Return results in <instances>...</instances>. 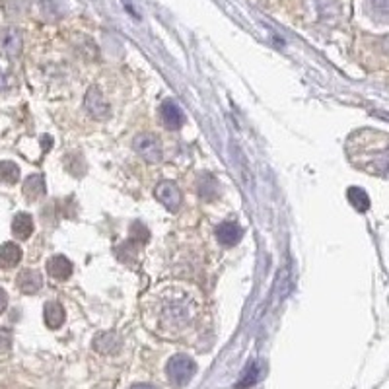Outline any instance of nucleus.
<instances>
[{
  "label": "nucleus",
  "mask_w": 389,
  "mask_h": 389,
  "mask_svg": "<svg viewBox=\"0 0 389 389\" xmlns=\"http://www.w3.org/2000/svg\"><path fill=\"white\" fill-rule=\"evenodd\" d=\"M144 321L160 339L189 341L199 333V296L193 290H181V286L156 288L144 298Z\"/></svg>",
  "instance_id": "nucleus-1"
},
{
  "label": "nucleus",
  "mask_w": 389,
  "mask_h": 389,
  "mask_svg": "<svg viewBox=\"0 0 389 389\" xmlns=\"http://www.w3.org/2000/svg\"><path fill=\"white\" fill-rule=\"evenodd\" d=\"M347 152L356 168L368 173H389V143L378 131H374V148H372L370 131L364 129L354 133L347 143Z\"/></svg>",
  "instance_id": "nucleus-2"
},
{
  "label": "nucleus",
  "mask_w": 389,
  "mask_h": 389,
  "mask_svg": "<svg viewBox=\"0 0 389 389\" xmlns=\"http://www.w3.org/2000/svg\"><path fill=\"white\" fill-rule=\"evenodd\" d=\"M195 372H197V364L191 360L189 356H185V354H175L173 358H170L168 366H166L168 380H170V383H173L175 388L187 386V383L193 380Z\"/></svg>",
  "instance_id": "nucleus-3"
},
{
  "label": "nucleus",
  "mask_w": 389,
  "mask_h": 389,
  "mask_svg": "<svg viewBox=\"0 0 389 389\" xmlns=\"http://www.w3.org/2000/svg\"><path fill=\"white\" fill-rule=\"evenodd\" d=\"M134 150L148 164H156L161 160V144L154 134H138L134 138Z\"/></svg>",
  "instance_id": "nucleus-4"
},
{
  "label": "nucleus",
  "mask_w": 389,
  "mask_h": 389,
  "mask_svg": "<svg viewBox=\"0 0 389 389\" xmlns=\"http://www.w3.org/2000/svg\"><path fill=\"white\" fill-rule=\"evenodd\" d=\"M156 199L160 200L161 205L170 212H177L181 207V191L173 181H161L154 191Z\"/></svg>",
  "instance_id": "nucleus-5"
},
{
  "label": "nucleus",
  "mask_w": 389,
  "mask_h": 389,
  "mask_svg": "<svg viewBox=\"0 0 389 389\" xmlns=\"http://www.w3.org/2000/svg\"><path fill=\"white\" fill-rule=\"evenodd\" d=\"M86 111L92 115L94 119H104L109 115V105L105 102V97L97 88H90L86 94Z\"/></svg>",
  "instance_id": "nucleus-6"
},
{
  "label": "nucleus",
  "mask_w": 389,
  "mask_h": 389,
  "mask_svg": "<svg viewBox=\"0 0 389 389\" xmlns=\"http://www.w3.org/2000/svg\"><path fill=\"white\" fill-rule=\"evenodd\" d=\"M241 237H244V228L239 224H236V222H222L219 228H216V239H219L222 246H236Z\"/></svg>",
  "instance_id": "nucleus-7"
},
{
  "label": "nucleus",
  "mask_w": 389,
  "mask_h": 389,
  "mask_svg": "<svg viewBox=\"0 0 389 389\" xmlns=\"http://www.w3.org/2000/svg\"><path fill=\"white\" fill-rule=\"evenodd\" d=\"M43 286V276L39 271L33 269H26L18 275V288L24 294H35Z\"/></svg>",
  "instance_id": "nucleus-8"
},
{
  "label": "nucleus",
  "mask_w": 389,
  "mask_h": 389,
  "mask_svg": "<svg viewBox=\"0 0 389 389\" xmlns=\"http://www.w3.org/2000/svg\"><path fill=\"white\" fill-rule=\"evenodd\" d=\"M160 117L164 127L170 129V131H177L181 125H183V113H181V109L173 102H164L161 104Z\"/></svg>",
  "instance_id": "nucleus-9"
},
{
  "label": "nucleus",
  "mask_w": 389,
  "mask_h": 389,
  "mask_svg": "<svg viewBox=\"0 0 389 389\" xmlns=\"http://www.w3.org/2000/svg\"><path fill=\"white\" fill-rule=\"evenodd\" d=\"M72 271H74L72 263L65 255H55L47 261V273L55 280H67L68 276L72 275Z\"/></svg>",
  "instance_id": "nucleus-10"
},
{
  "label": "nucleus",
  "mask_w": 389,
  "mask_h": 389,
  "mask_svg": "<svg viewBox=\"0 0 389 389\" xmlns=\"http://www.w3.org/2000/svg\"><path fill=\"white\" fill-rule=\"evenodd\" d=\"M65 317H67L65 308L58 302H47L43 308V319H45V325L49 329H58L65 323Z\"/></svg>",
  "instance_id": "nucleus-11"
},
{
  "label": "nucleus",
  "mask_w": 389,
  "mask_h": 389,
  "mask_svg": "<svg viewBox=\"0 0 389 389\" xmlns=\"http://www.w3.org/2000/svg\"><path fill=\"white\" fill-rule=\"evenodd\" d=\"M2 49L8 57H18L22 53V33L16 28H8L2 33Z\"/></svg>",
  "instance_id": "nucleus-12"
},
{
  "label": "nucleus",
  "mask_w": 389,
  "mask_h": 389,
  "mask_svg": "<svg viewBox=\"0 0 389 389\" xmlns=\"http://www.w3.org/2000/svg\"><path fill=\"white\" fill-rule=\"evenodd\" d=\"M22 261V249L16 244H2L0 246V269H14Z\"/></svg>",
  "instance_id": "nucleus-13"
},
{
  "label": "nucleus",
  "mask_w": 389,
  "mask_h": 389,
  "mask_svg": "<svg viewBox=\"0 0 389 389\" xmlns=\"http://www.w3.org/2000/svg\"><path fill=\"white\" fill-rule=\"evenodd\" d=\"M12 234L18 237V239H28L33 234V219L26 214V212H19L12 220Z\"/></svg>",
  "instance_id": "nucleus-14"
},
{
  "label": "nucleus",
  "mask_w": 389,
  "mask_h": 389,
  "mask_svg": "<svg viewBox=\"0 0 389 389\" xmlns=\"http://www.w3.org/2000/svg\"><path fill=\"white\" fill-rule=\"evenodd\" d=\"M24 195L28 197V200H38L39 197L45 195V177L43 175H29L28 180L24 181Z\"/></svg>",
  "instance_id": "nucleus-15"
},
{
  "label": "nucleus",
  "mask_w": 389,
  "mask_h": 389,
  "mask_svg": "<svg viewBox=\"0 0 389 389\" xmlns=\"http://www.w3.org/2000/svg\"><path fill=\"white\" fill-rule=\"evenodd\" d=\"M347 197H349V203H351L354 209L358 210V212H366V210L370 209V197H368V193L360 187H351V189L347 191Z\"/></svg>",
  "instance_id": "nucleus-16"
},
{
  "label": "nucleus",
  "mask_w": 389,
  "mask_h": 389,
  "mask_svg": "<svg viewBox=\"0 0 389 389\" xmlns=\"http://www.w3.org/2000/svg\"><path fill=\"white\" fill-rule=\"evenodd\" d=\"M19 180V168L14 161H0V181L14 185Z\"/></svg>",
  "instance_id": "nucleus-17"
},
{
  "label": "nucleus",
  "mask_w": 389,
  "mask_h": 389,
  "mask_svg": "<svg viewBox=\"0 0 389 389\" xmlns=\"http://www.w3.org/2000/svg\"><path fill=\"white\" fill-rule=\"evenodd\" d=\"M372 14L381 22L389 19V0H370Z\"/></svg>",
  "instance_id": "nucleus-18"
},
{
  "label": "nucleus",
  "mask_w": 389,
  "mask_h": 389,
  "mask_svg": "<svg viewBox=\"0 0 389 389\" xmlns=\"http://www.w3.org/2000/svg\"><path fill=\"white\" fill-rule=\"evenodd\" d=\"M131 237L134 239V244H146L150 234H148V230L144 228L141 222H136V224H133V228H131Z\"/></svg>",
  "instance_id": "nucleus-19"
},
{
  "label": "nucleus",
  "mask_w": 389,
  "mask_h": 389,
  "mask_svg": "<svg viewBox=\"0 0 389 389\" xmlns=\"http://www.w3.org/2000/svg\"><path fill=\"white\" fill-rule=\"evenodd\" d=\"M12 347V333L6 327H0V354H6Z\"/></svg>",
  "instance_id": "nucleus-20"
},
{
  "label": "nucleus",
  "mask_w": 389,
  "mask_h": 389,
  "mask_svg": "<svg viewBox=\"0 0 389 389\" xmlns=\"http://www.w3.org/2000/svg\"><path fill=\"white\" fill-rule=\"evenodd\" d=\"M6 305H8V294L0 288V313L6 310Z\"/></svg>",
  "instance_id": "nucleus-21"
},
{
  "label": "nucleus",
  "mask_w": 389,
  "mask_h": 389,
  "mask_svg": "<svg viewBox=\"0 0 389 389\" xmlns=\"http://www.w3.org/2000/svg\"><path fill=\"white\" fill-rule=\"evenodd\" d=\"M4 88H6V77H4V72L0 70V92H2Z\"/></svg>",
  "instance_id": "nucleus-22"
},
{
  "label": "nucleus",
  "mask_w": 389,
  "mask_h": 389,
  "mask_svg": "<svg viewBox=\"0 0 389 389\" xmlns=\"http://www.w3.org/2000/svg\"><path fill=\"white\" fill-rule=\"evenodd\" d=\"M372 115H378L383 121H389V113H381V111H372Z\"/></svg>",
  "instance_id": "nucleus-23"
},
{
  "label": "nucleus",
  "mask_w": 389,
  "mask_h": 389,
  "mask_svg": "<svg viewBox=\"0 0 389 389\" xmlns=\"http://www.w3.org/2000/svg\"><path fill=\"white\" fill-rule=\"evenodd\" d=\"M131 389H156V388H154V386H144L143 383V386H134V388Z\"/></svg>",
  "instance_id": "nucleus-24"
}]
</instances>
